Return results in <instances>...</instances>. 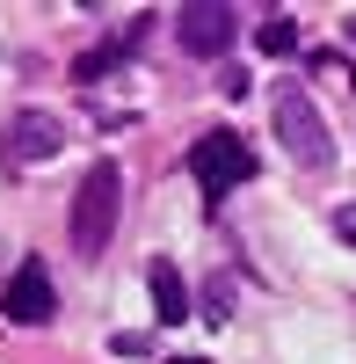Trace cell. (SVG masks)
<instances>
[{"label": "cell", "mask_w": 356, "mask_h": 364, "mask_svg": "<svg viewBox=\"0 0 356 364\" xmlns=\"http://www.w3.org/2000/svg\"><path fill=\"white\" fill-rule=\"evenodd\" d=\"M335 233H342V240H349V248H356V197H349V204L335 211Z\"/></svg>", "instance_id": "obj_9"}, {"label": "cell", "mask_w": 356, "mask_h": 364, "mask_svg": "<svg viewBox=\"0 0 356 364\" xmlns=\"http://www.w3.org/2000/svg\"><path fill=\"white\" fill-rule=\"evenodd\" d=\"M116 219H124V168L102 154L95 168L80 175V190H73L66 233H73V248H80V255H102L109 240H116Z\"/></svg>", "instance_id": "obj_1"}, {"label": "cell", "mask_w": 356, "mask_h": 364, "mask_svg": "<svg viewBox=\"0 0 356 364\" xmlns=\"http://www.w3.org/2000/svg\"><path fill=\"white\" fill-rule=\"evenodd\" d=\"M189 168H196V190L204 197H233L240 182H255V146L240 139V132H204L196 146H189Z\"/></svg>", "instance_id": "obj_3"}, {"label": "cell", "mask_w": 356, "mask_h": 364, "mask_svg": "<svg viewBox=\"0 0 356 364\" xmlns=\"http://www.w3.org/2000/svg\"><path fill=\"white\" fill-rule=\"evenodd\" d=\"M269 124H277V146L299 168H335V132H328V117L313 109V95L306 87H291V80H277V102H269Z\"/></svg>", "instance_id": "obj_2"}, {"label": "cell", "mask_w": 356, "mask_h": 364, "mask_svg": "<svg viewBox=\"0 0 356 364\" xmlns=\"http://www.w3.org/2000/svg\"><path fill=\"white\" fill-rule=\"evenodd\" d=\"M0 314L22 321V328H44V321L58 314V284H51V269H44L37 255H22V262H15L8 291H0Z\"/></svg>", "instance_id": "obj_5"}, {"label": "cell", "mask_w": 356, "mask_h": 364, "mask_svg": "<svg viewBox=\"0 0 356 364\" xmlns=\"http://www.w3.org/2000/svg\"><path fill=\"white\" fill-rule=\"evenodd\" d=\"M174 37H182L189 58H226L233 37H240V15H233L226 0H189V8L174 15Z\"/></svg>", "instance_id": "obj_4"}, {"label": "cell", "mask_w": 356, "mask_h": 364, "mask_svg": "<svg viewBox=\"0 0 356 364\" xmlns=\"http://www.w3.org/2000/svg\"><path fill=\"white\" fill-rule=\"evenodd\" d=\"M58 146H66V124H58L51 109H15V117H8V161H15V168L51 161Z\"/></svg>", "instance_id": "obj_6"}, {"label": "cell", "mask_w": 356, "mask_h": 364, "mask_svg": "<svg viewBox=\"0 0 356 364\" xmlns=\"http://www.w3.org/2000/svg\"><path fill=\"white\" fill-rule=\"evenodd\" d=\"M342 29H349V44H356V15H349V22H342Z\"/></svg>", "instance_id": "obj_10"}, {"label": "cell", "mask_w": 356, "mask_h": 364, "mask_svg": "<svg viewBox=\"0 0 356 364\" xmlns=\"http://www.w3.org/2000/svg\"><path fill=\"white\" fill-rule=\"evenodd\" d=\"M255 44L269 51V58H291V51H299V22H291V15H269V22L255 29Z\"/></svg>", "instance_id": "obj_8"}, {"label": "cell", "mask_w": 356, "mask_h": 364, "mask_svg": "<svg viewBox=\"0 0 356 364\" xmlns=\"http://www.w3.org/2000/svg\"><path fill=\"white\" fill-rule=\"evenodd\" d=\"M145 291H153V314L174 328V321H189V284H182V269L174 262H153L145 269Z\"/></svg>", "instance_id": "obj_7"}, {"label": "cell", "mask_w": 356, "mask_h": 364, "mask_svg": "<svg viewBox=\"0 0 356 364\" xmlns=\"http://www.w3.org/2000/svg\"><path fill=\"white\" fill-rule=\"evenodd\" d=\"M174 364H196V357H174Z\"/></svg>", "instance_id": "obj_11"}]
</instances>
